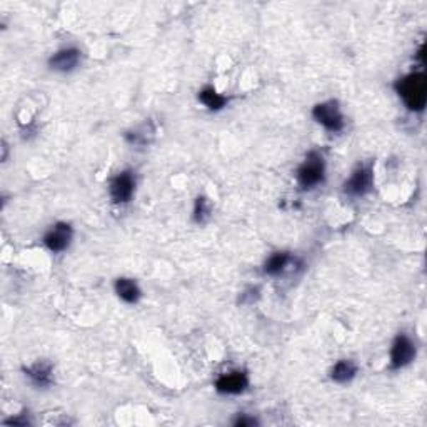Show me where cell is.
Returning <instances> with one entry per match:
<instances>
[{
  "instance_id": "6da1fadb",
  "label": "cell",
  "mask_w": 427,
  "mask_h": 427,
  "mask_svg": "<svg viewBox=\"0 0 427 427\" xmlns=\"http://www.w3.org/2000/svg\"><path fill=\"white\" fill-rule=\"evenodd\" d=\"M396 89L404 104L414 112H421L427 100V81L424 74H411L397 82Z\"/></svg>"
},
{
  "instance_id": "7a4b0ae2",
  "label": "cell",
  "mask_w": 427,
  "mask_h": 427,
  "mask_svg": "<svg viewBox=\"0 0 427 427\" xmlns=\"http://www.w3.org/2000/svg\"><path fill=\"white\" fill-rule=\"evenodd\" d=\"M297 180L303 189H314L324 180V160L317 152H310L304 164L299 167Z\"/></svg>"
},
{
  "instance_id": "3957f363",
  "label": "cell",
  "mask_w": 427,
  "mask_h": 427,
  "mask_svg": "<svg viewBox=\"0 0 427 427\" xmlns=\"http://www.w3.org/2000/svg\"><path fill=\"white\" fill-rule=\"evenodd\" d=\"M314 119L317 120L320 125L327 129L329 132H339L344 127V117H342L341 109H339L337 102L329 100L317 104L312 110Z\"/></svg>"
},
{
  "instance_id": "277c9868",
  "label": "cell",
  "mask_w": 427,
  "mask_h": 427,
  "mask_svg": "<svg viewBox=\"0 0 427 427\" xmlns=\"http://www.w3.org/2000/svg\"><path fill=\"white\" fill-rule=\"evenodd\" d=\"M416 357V344L406 334H399L391 349V368L401 369L411 364Z\"/></svg>"
},
{
  "instance_id": "5b68a950",
  "label": "cell",
  "mask_w": 427,
  "mask_h": 427,
  "mask_svg": "<svg viewBox=\"0 0 427 427\" xmlns=\"http://www.w3.org/2000/svg\"><path fill=\"white\" fill-rule=\"evenodd\" d=\"M110 199L115 204H125L129 202L134 196V190H136V179H134L132 172L125 170L115 175L110 182Z\"/></svg>"
},
{
  "instance_id": "8992f818",
  "label": "cell",
  "mask_w": 427,
  "mask_h": 427,
  "mask_svg": "<svg viewBox=\"0 0 427 427\" xmlns=\"http://www.w3.org/2000/svg\"><path fill=\"white\" fill-rule=\"evenodd\" d=\"M373 170L370 167H357L352 172L349 180H346L344 184V192L349 196L361 197L365 196L373 187Z\"/></svg>"
},
{
  "instance_id": "52a82bcc",
  "label": "cell",
  "mask_w": 427,
  "mask_h": 427,
  "mask_svg": "<svg viewBox=\"0 0 427 427\" xmlns=\"http://www.w3.org/2000/svg\"><path fill=\"white\" fill-rule=\"evenodd\" d=\"M72 240V227L66 224V222H59V224L52 226L47 234L44 238L45 247L52 252H62L69 247Z\"/></svg>"
},
{
  "instance_id": "ba28073f",
  "label": "cell",
  "mask_w": 427,
  "mask_h": 427,
  "mask_svg": "<svg viewBox=\"0 0 427 427\" xmlns=\"http://www.w3.org/2000/svg\"><path fill=\"white\" fill-rule=\"evenodd\" d=\"M81 50L76 47H66L55 52L49 60V67L55 72H71L81 64Z\"/></svg>"
},
{
  "instance_id": "9c48e42d",
  "label": "cell",
  "mask_w": 427,
  "mask_h": 427,
  "mask_svg": "<svg viewBox=\"0 0 427 427\" xmlns=\"http://www.w3.org/2000/svg\"><path fill=\"white\" fill-rule=\"evenodd\" d=\"M249 386V378L244 370H232L229 374H222L216 382V389L221 394H240Z\"/></svg>"
},
{
  "instance_id": "30bf717a",
  "label": "cell",
  "mask_w": 427,
  "mask_h": 427,
  "mask_svg": "<svg viewBox=\"0 0 427 427\" xmlns=\"http://www.w3.org/2000/svg\"><path fill=\"white\" fill-rule=\"evenodd\" d=\"M25 375L37 387H47L54 380V369L49 362H35L34 365L25 369Z\"/></svg>"
},
{
  "instance_id": "8fae6325",
  "label": "cell",
  "mask_w": 427,
  "mask_h": 427,
  "mask_svg": "<svg viewBox=\"0 0 427 427\" xmlns=\"http://www.w3.org/2000/svg\"><path fill=\"white\" fill-rule=\"evenodd\" d=\"M115 292H117L120 299L127 304H136L142 296V292L136 282L132 279H125V277L115 281Z\"/></svg>"
},
{
  "instance_id": "7c38bea8",
  "label": "cell",
  "mask_w": 427,
  "mask_h": 427,
  "mask_svg": "<svg viewBox=\"0 0 427 427\" xmlns=\"http://www.w3.org/2000/svg\"><path fill=\"white\" fill-rule=\"evenodd\" d=\"M357 374V368L352 361H339L336 365H334L331 370V378L332 380H336L339 384L349 382L351 379H354V375Z\"/></svg>"
},
{
  "instance_id": "4fadbf2b",
  "label": "cell",
  "mask_w": 427,
  "mask_h": 427,
  "mask_svg": "<svg viewBox=\"0 0 427 427\" xmlns=\"http://www.w3.org/2000/svg\"><path fill=\"white\" fill-rule=\"evenodd\" d=\"M287 262H289V254L287 252L272 254L266 261V264H264V272L269 274V276H277V274L284 271Z\"/></svg>"
},
{
  "instance_id": "5bb4252c",
  "label": "cell",
  "mask_w": 427,
  "mask_h": 427,
  "mask_svg": "<svg viewBox=\"0 0 427 427\" xmlns=\"http://www.w3.org/2000/svg\"><path fill=\"white\" fill-rule=\"evenodd\" d=\"M199 99H201L202 104L206 107H209L211 110L222 109V107H224L226 102H227L226 97L217 94V90L214 89V87H206V89H202L201 94H199Z\"/></svg>"
},
{
  "instance_id": "9a60e30c",
  "label": "cell",
  "mask_w": 427,
  "mask_h": 427,
  "mask_svg": "<svg viewBox=\"0 0 427 427\" xmlns=\"http://www.w3.org/2000/svg\"><path fill=\"white\" fill-rule=\"evenodd\" d=\"M211 214V207H209V202L204 197H199L196 201V207H194V219L196 222H204Z\"/></svg>"
},
{
  "instance_id": "2e32d148",
  "label": "cell",
  "mask_w": 427,
  "mask_h": 427,
  "mask_svg": "<svg viewBox=\"0 0 427 427\" xmlns=\"http://www.w3.org/2000/svg\"><path fill=\"white\" fill-rule=\"evenodd\" d=\"M257 424V421L254 419V417H239L238 421H235V426H240V427H245V426H255Z\"/></svg>"
}]
</instances>
